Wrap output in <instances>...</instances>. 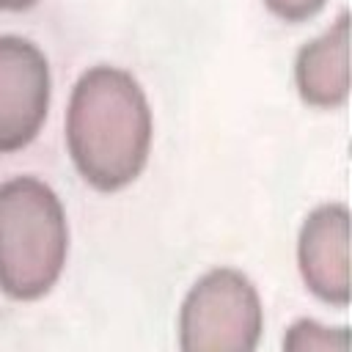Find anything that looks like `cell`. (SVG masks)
I'll return each instance as SVG.
<instances>
[{"instance_id": "1", "label": "cell", "mask_w": 352, "mask_h": 352, "mask_svg": "<svg viewBox=\"0 0 352 352\" xmlns=\"http://www.w3.org/2000/svg\"><path fill=\"white\" fill-rule=\"evenodd\" d=\"M66 143L80 173L96 187H118L138 176L151 146V107L132 72L88 66L69 96Z\"/></svg>"}, {"instance_id": "2", "label": "cell", "mask_w": 352, "mask_h": 352, "mask_svg": "<svg viewBox=\"0 0 352 352\" xmlns=\"http://www.w3.org/2000/svg\"><path fill=\"white\" fill-rule=\"evenodd\" d=\"M66 250L69 228L58 192L28 173L0 182V286L19 300L50 292Z\"/></svg>"}, {"instance_id": "3", "label": "cell", "mask_w": 352, "mask_h": 352, "mask_svg": "<svg viewBox=\"0 0 352 352\" xmlns=\"http://www.w3.org/2000/svg\"><path fill=\"white\" fill-rule=\"evenodd\" d=\"M264 327L253 280L234 267L204 272L179 311L182 352H256Z\"/></svg>"}, {"instance_id": "4", "label": "cell", "mask_w": 352, "mask_h": 352, "mask_svg": "<svg viewBox=\"0 0 352 352\" xmlns=\"http://www.w3.org/2000/svg\"><path fill=\"white\" fill-rule=\"evenodd\" d=\"M50 104V63L38 44L0 33V148L25 146Z\"/></svg>"}, {"instance_id": "5", "label": "cell", "mask_w": 352, "mask_h": 352, "mask_svg": "<svg viewBox=\"0 0 352 352\" xmlns=\"http://www.w3.org/2000/svg\"><path fill=\"white\" fill-rule=\"evenodd\" d=\"M297 261L308 289L336 305L349 300V206L327 201L314 206L297 236Z\"/></svg>"}, {"instance_id": "6", "label": "cell", "mask_w": 352, "mask_h": 352, "mask_svg": "<svg viewBox=\"0 0 352 352\" xmlns=\"http://www.w3.org/2000/svg\"><path fill=\"white\" fill-rule=\"evenodd\" d=\"M294 80L305 102L338 104L349 94V11L338 16L314 38H308L294 58Z\"/></svg>"}, {"instance_id": "7", "label": "cell", "mask_w": 352, "mask_h": 352, "mask_svg": "<svg viewBox=\"0 0 352 352\" xmlns=\"http://www.w3.org/2000/svg\"><path fill=\"white\" fill-rule=\"evenodd\" d=\"M283 352H349V327L319 319H294L283 333Z\"/></svg>"}, {"instance_id": "8", "label": "cell", "mask_w": 352, "mask_h": 352, "mask_svg": "<svg viewBox=\"0 0 352 352\" xmlns=\"http://www.w3.org/2000/svg\"><path fill=\"white\" fill-rule=\"evenodd\" d=\"M275 14L286 16V19H300V16H308L314 14L324 0H264Z\"/></svg>"}, {"instance_id": "9", "label": "cell", "mask_w": 352, "mask_h": 352, "mask_svg": "<svg viewBox=\"0 0 352 352\" xmlns=\"http://www.w3.org/2000/svg\"><path fill=\"white\" fill-rule=\"evenodd\" d=\"M33 0H0V8H25L30 6Z\"/></svg>"}]
</instances>
